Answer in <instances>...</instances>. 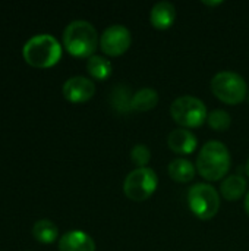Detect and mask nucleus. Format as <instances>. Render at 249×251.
Instances as JSON below:
<instances>
[{"instance_id": "obj_15", "label": "nucleus", "mask_w": 249, "mask_h": 251, "mask_svg": "<svg viewBox=\"0 0 249 251\" xmlns=\"http://www.w3.org/2000/svg\"><path fill=\"white\" fill-rule=\"evenodd\" d=\"M169 175L173 181L186 184L195 178V166L186 159H176L169 165Z\"/></svg>"}, {"instance_id": "obj_11", "label": "nucleus", "mask_w": 249, "mask_h": 251, "mask_svg": "<svg viewBox=\"0 0 249 251\" xmlns=\"http://www.w3.org/2000/svg\"><path fill=\"white\" fill-rule=\"evenodd\" d=\"M59 251H95V243L84 231H69L59 240Z\"/></svg>"}, {"instance_id": "obj_21", "label": "nucleus", "mask_w": 249, "mask_h": 251, "mask_svg": "<svg viewBox=\"0 0 249 251\" xmlns=\"http://www.w3.org/2000/svg\"><path fill=\"white\" fill-rule=\"evenodd\" d=\"M245 210H247V213H248L249 216V191L248 194L245 196Z\"/></svg>"}, {"instance_id": "obj_12", "label": "nucleus", "mask_w": 249, "mask_h": 251, "mask_svg": "<svg viewBox=\"0 0 249 251\" xmlns=\"http://www.w3.org/2000/svg\"><path fill=\"white\" fill-rule=\"evenodd\" d=\"M176 21V7L170 1H158L153 6L150 22L157 29H167Z\"/></svg>"}, {"instance_id": "obj_20", "label": "nucleus", "mask_w": 249, "mask_h": 251, "mask_svg": "<svg viewBox=\"0 0 249 251\" xmlns=\"http://www.w3.org/2000/svg\"><path fill=\"white\" fill-rule=\"evenodd\" d=\"M203 3L207 4V6H213V7H214V6H220L223 1H203Z\"/></svg>"}, {"instance_id": "obj_16", "label": "nucleus", "mask_w": 249, "mask_h": 251, "mask_svg": "<svg viewBox=\"0 0 249 251\" xmlns=\"http://www.w3.org/2000/svg\"><path fill=\"white\" fill-rule=\"evenodd\" d=\"M32 235L37 241H40L43 244H50V243L56 241V238L59 235V229L53 221L40 219L32 226Z\"/></svg>"}, {"instance_id": "obj_17", "label": "nucleus", "mask_w": 249, "mask_h": 251, "mask_svg": "<svg viewBox=\"0 0 249 251\" xmlns=\"http://www.w3.org/2000/svg\"><path fill=\"white\" fill-rule=\"evenodd\" d=\"M87 69H88V74L98 81H104L112 75V63L106 57L97 56V54L88 59Z\"/></svg>"}, {"instance_id": "obj_18", "label": "nucleus", "mask_w": 249, "mask_h": 251, "mask_svg": "<svg viewBox=\"0 0 249 251\" xmlns=\"http://www.w3.org/2000/svg\"><path fill=\"white\" fill-rule=\"evenodd\" d=\"M207 122L210 128H213L214 131L223 132L230 128L232 119H230V115L225 110H213L211 113H208Z\"/></svg>"}, {"instance_id": "obj_14", "label": "nucleus", "mask_w": 249, "mask_h": 251, "mask_svg": "<svg viewBox=\"0 0 249 251\" xmlns=\"http://www.w3.org/2000/svg\"><path fill=\"white\" fill-rule=\"evenodd\" d=\"M158 103V94L153 88H142L138 90L131 99V109L138 112H148L153 110Z\"/></svg>"}, {"instance_id": "obj_10", "label": "nucleus", "mask_w": 249, "mask_h": 251, "mask_svg": "<svg viewBox=\"0 0 249 251\" xmlns=\"http://www.w3.org/2000/svg\"><path fill=\"white\" fill-rule=\"evenodd\" d=\"M170 150L176 154H191L197 150V137L189 129H173L167 137Z\"/></svg>"}, {"instance_id": "obj_4", "label": "nucleus", "mask_w": 249, "mask_h": 251, "mask_svg": "<svg viewBox=\"0 0 249 251\" xmlns=\"http://www.w3.org/2000/svg\"><path fill=\"white\" fill-rule=\"evenodd\" d=\"M213 94L226 104H239L247 99V82L245 79L232 71H223L214 75L211 79Z\"/></svg>"}, {"instance_id": "obj_7", "label": "nucleus", "mask_w": 249, "mask_h": 251, "mask_svg": "<svg viewBox=\"0 0 249 251\" xmlns=\"http://www.w3.org/2000/svg\"><path fill=\"white\" fill-rule=\"evenodd\" d=\"M158 178L157 174L150 168H136L129 172L125 182L123 191L125 196L132 201H145L148 200L157 190Z\"/></svg>"}, {"instance_id": "obj_2", "label": "nucleus", "mask_w": 249, "mask_h": 251, "mask_svg": "<svg viewBox=\"0 0 249 251\" xmlns=\"http://www.w3.org/2000/svg\"><path fill=\"white\" fill-rule=\"evenodd\" d=\"M63 44L75 57H91L98 44L97 29L88 21H72L63 31Z\"/></svg>"}, {"instance_id": "obj_5", "label": "nucleus", "mask_w": 249, "mask_h": 251, "mask_svg": "<svg viewBox=\"0 0 249 251\" xmlns=\"http://www.w3.org/2000/svg\"><path fill=\"white\" fill-rule=\"evenodd\" d=\"M170 115L173 121L183 128H198L208 116L204 101L192 96L178 97L170 104Z\"/></svg>"}, {"instance_id": "obj_8", "label": "nucleus", "mask_w": 249, "mask_h": 251, "mask_svg": "<svg viewBox=\"0 0 249 251\" xmlns=\"http://www.w3.org/2000/svg\"><path fill=\"white\" fill-rule=\"evenodd\" d=\"M131 43H132L131 31L119 24L106 28L100 38V47L103 53L112 57L122 56L123 53H126L128 49L131 47Z\"/></svg>"}, {"instance_id": "obj_6", "label": "nucleus", "mask_w": 249, "mask_h": 251, "mask_svg": "<svg viewBox=\"0 0 249 251\" xmlns=\"http://www.w3.org/2000/svg\"><path fill=\"white\" fill-rule=\"evenodd\" d=\"M188 204L198 219L210 221L220 209V196L208 184H195L188 191Z\"/></svg>"}, {"instance_id": "obj_19", "label": "nucleus", "mask_w": 249, "mask_h": 251, "mask_svg": "<svg viewBox=\"0 0 249 251\" xmlns=\"http://www.w3.org/2000/svg\"><path fill=\"white\" fill-rule=\"evenodd\" d=\"M131 160L138 166V168H147V165L151 160V151L147 146L144 144H136L132 151H131Z\"/></svg>"}, {"instance_id": "obj_22", "label": "nucleus", "mask_w": 249, "mask_h": 251, "mask_svg": "<svg viewBox=\"0 0 249 251\" xmlns=\"http://www.w3.org/2000/svg\"><path fill=\"white\" fill-rule=\"evenodd\" d=\"M247 174H248V176H249V159H248V163H247Z\"/></svg>"}, {"instance_id": "obj_3", "label": "nucleus", "mask_w": 249, "mask_h": 251, "mask_svg": "<svg viewBox=\"0 0 249 251\" xmlns=\"http://www.w3.org/2000/svg\"><path fill=\"white\" fill-rule=\"evenodd\" d=\"M22 54L34 68H50L60 60L62 46L51 34H37L23 44Z\"/></svg>"}, {"instance_id": "obj_9", "label": "nucleus", "mask_w": 249, "mask_h": 251, "mask_svg": "<svg viewBox=\"0 0 249 251\" xmlns=\"http://www.w3.org/2000/svg\"><path fill=\"white\" fill-rule=\"evenodd\" d=\"M62 91L70 103H84L95 94V84L85 76H72L63 84Z\"/></svg>"}, {"instance_id": "obj_1", "label": "nucleus", "mask_w": 249, "mask_h": 251, "mask_svg": "<svg viewBox=\"0 0 249 251\" xmlns=\"http://www.w3.org/2000/svg\"><path fill=\"white\" fill-rule=\"evenodd\" d=\"M197 169L204 179L220 181L230 169L229 149L222 141H207L197 157Z\"/></svg>"}, {"instance_id": "obj_13", "label": "nucleus", "mask_w": 249, "mask_h": 251, "mask_svg": "<svg viewBox=\"0 0 249 251\" xmlns=\"http://www.w3.org/2000/svg\"><path fill=\"white\" fill-rule=\"evenodd\" d=\"M247 191V181L244 176L241 175H230L227 176L220 187V193L222 196L227 200V201H236L239 200Z\"/></svg>"}]
</instances>
